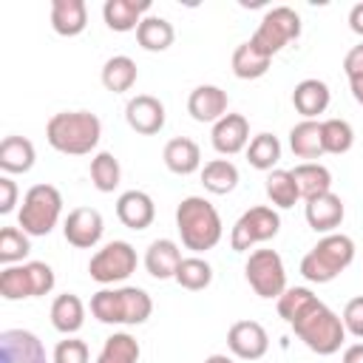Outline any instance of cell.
Listing matches in <instances>:
<instances>
[{
  "label": "cell",
  "instance_id": "6da1fadb",
  "mask_svg": "<svg viewBox=\"0 0 363 363\" xmlns=\"http://www.w3.org/2000/svg\"><path fill=\"white\" fill-rule=\"evenodd\" d=\"M45 139L62 156H88L102 139V122L94 111H60L45 122Z\"/></svg>",
  "mask_w": 363,
  "mask_h": 363
},
{
  "label": "cell",
  "instance_id": "7a4b0ae2",
  "mask_svg": "<svg viewBox=\"0 0 363 363\" xmlns=\"http://www.w3.org/2000/svg\"><path fill=\"white\" fill-rule=\"evenodd\" d=\"M176 230L182 235L184 250H193L196 255L213 250L224 235L221 216H218L216 204H210L204 196H187V199L179 201Z\"/></svg>",
  "mask_w": 363,
  "mask_h": 363
},
{
  "label": "cell",
  "instance_id": "3957f363",
  "mask_svg": "<svg viewBox=\"0 0 363 363\" xmlns=\"http://www.w3.org/2000/svg\"><path fill=\"white\" fill-rule=\"evenodd\" d=\"M91 315L108 326H139L153 315V298L142 286L99 289L91 295Z\"/></svg>",
  "mask_w": 363,
  "mask_h": 363
},
{
  "label": "cell",
  "instance_id": "277c9868",
  "mask_svg": "<svg viewBox=\"0 0 363 363\" xmlns=\"http://www.w3.org/2000/svg\"><path fill=\"white\" fill-rule=\"evenodd\" d=\"M289 326H292L295 337H298L309 352H315V354H320V357L335 354V352L343 346V340H346V329H343L340 315L332 312L320 298H318L309 309H303Z\"/></svg>",
  "mask_w": 363,
  "mask_h": 363
},
{
  "label": "cell",
  "instance_id": "5b68a950",
  "mask_svg": "<svg viewBox=\"0 0 363 363\" xmlns=\"http://www.w3.org/2000/svg\"><path fill=\"white\" fill-rule=\"evenodd\" d=\"M352 261H354V241L343 233H329L301 258V275L309 284H329Z\"/></svg>",
  "mask_w": 363,
  "mask_h": 363
},
{
  "label": "cell",
  "instance_id": "8992f818",
  "mask_svg": "<svg viewBox=\"0 0 363 363\" xmlns=\"http://www.w3.org/2000/svg\"><path fill=\"white\" fill-rule=\"evenodd\" d=\"M62 216V193L54 184H34L26 190L23 204L17 210V227L26 235H48Z\"/></svg>",
  "mask_w": 363,
  "mask_h": 363
},
{
  "label": "cell",
  "instance_id": "52a82bcc",
  "mask_svg": "<svg viewBox=\"0 0 363 363\" xmlns=\"http://www.w3.org/2000/svg\"><path fill=\"white\" fill-rule=\"evenodd\" d=\"M57 278L45 261H26L11 264L0 272V298L3 301H23V298H43L54 289Z\"/></svg>",
  "mask_w": 363,
  "mask_h": 363
},
{
  "label": "cell",
  "instance_id": "ba28073f",
  "mask_svg": "<svg viewBox=\"0 0 363 363\" xmlns=\"http://www.w3.org/2000/svg\"><path fill=\"white\" fill-rule=\"evenodd\" d=\"M298 37H301V17H298V11L289 9V6H275V9H269L261 17V23H258L255 34L250 37V43L261 54H267L272 60L281 48H286Z\"/></svg>",
  "mask_w": 363,
  "mask_h": 363
},
{
  "label": "cell",
  "instance_id": "9c48e42d",
  "mask_svg": "<svg viewBox=\"0 0 363 363\" xmlns=\"http://www.w3.org/2000/svg\"><path fill=\"white\" fill-rule=\"evenodd\" d=\"M244 278L252 286V292L264 301H278L286 289V269L284 258L275 250H252L244 264Z\"/></svg>",
  "mask_w": 363,
  "mask_h": 363
},
{
  "label": "cell",
  "instance_id": "30bf717a",
  "mask_svg": "<svg viewBox=\"0 0 363 363\" xmlns=\"http://www.w3.org/2000/svg\"><path fill=\"white\" fill-rule=\"evenodd\" d=\"M281 230V216L267 207V204H255L250 210H244L238 216V221L230 230V247L235 252H247L255 244H264L269 238H275Z\"/></svg>",
  "mask_w": 363,
  "mask_h": 363
},
{
  "label": "cell",
  "instance_id": "8fae6325",
  "mask_svg": "<svg viewBox=\"0 0 363 363\" xmlns=\"http://www.w3.org/2000/svg\"><path fill=\"white\" fill-rule=\"evenodd\" d=\"M136 250L128 241H108L102 250H96L88 261V275L96 284H122L136 272Z\"/></svg>",
  "mask_w": 363,
  "mask_h": 363
},
{
  "label": "cell",
  "instance_id": "7c38bea8",
  "mask_svg": "<svg viewBox=\"0 0 363 363\" xmlns=\"http://www.w3.org/2000/svg\"><path fill=\"white\" fill-rule=\"evenodd\" d=\"M102 233H105V221L96 207H74L62 221V235L77 250L96 247L102 241Z\"/></svg>",
  "mask_w": 363,
  "mask_h": 363
},
{
  "label": "cell",
  "instance_id": "4fadbf2b",
  "mask_svg": "<svg viewBox=\"0 0 363 363\" xmlns=\"http://www.w3.org/2000/svg\"><path fill=\"white\" fill-rule=\"evenodd\" d=\"M227 349L238 360H261L269 349V335L258 320H235L227 329Z\"/></svg>",
  "mask_w": 363,
  "mask_h": 363
},
{
  "label": "cell",
  "instance_id": "5bb4252c",
  "mask_svg": "<svg viewBox=\"0 0 363 363\" xmlns=\"http://www.w3.org/2000/svg\"><path fill=\"white\" fill-rule=\"evenodd\" d=\"M0 363H48L43 340L28 329L0 332Z\"/></svg>",
  "mask_w": 363,
  "mask_h": 363
},
{
  "label": "cell",
  "instance_id": "9a60e30c",
  "mask_svg": "<svg viewBox=\"0 0 363 363\" xmlns=\"http://www.w3.org/2000/svg\"><path fill=\"white\" fill-rule=\"evenodd\" d=\"M210 142L216 147V153L221 156H235L241 150H247L250 145V122L244 113H224L213 130H210Z\"/></svg>",
  "mask_w": 363,
  "mask_h": 363
},
{
  "label": "cell",
  "instance_id": "2e32d148",
  "mask_svg": "<svg viewBox=\"0 0 363 363\" xmlns=\"http://www.w3.org/2000/svg\"><path fill=\"white\" fill-rule=\"evenodd\" d=\"M125 122L142 136H153L164 128V105L150 94H136L125 105Z\"/></svg>",
  "mask_w": 363,
  "mask_h": 363
},
{
  "label": "cell",
  "instance_id": "e0dca14e",
  "mask_svg": "<svg viewBox=\"0 0 363 363\" xmlns=\"http://www.w3.org/2000/svg\"><path fill=\"white\" fill-rule=\"evenodd\" d=\"M303 216H306V224L315 230V233H335L340 224H343V216H346V207H343V199L337 193H320L315 199H309L303 204Z\"/></svg>",
  "mask_w": 363,
  "mask_h": 363
},
{
  "label": "cell",
  "instance_id": "ac0fdd59",
  "mask_svg": "<svg viewBox=\"0 0 363 363\" xmlns=\"http://www.w3.org/2000/svg\"><path fill=\"white\" fill-rule=\"evenodd\" d=\"M116 218L128 230H147L156 218V204L145 190H125L116 199Z\"/></svg>",
  "mask_w": 363,
  "mask_h": 363
},
{
  "label": "cell",
  "instance_id": "d6986e66",
  "mask_svg": "<svg viewBox=\"0 0 363 363\" xmlns=\"http://www.w3.org/2000/svg\"><path fill=\"white\" fill-rule=\"evenodd\" d=\"M230 99H227V91L218 88V85H199L190 91L187 96V113L196 119V122H218L227 111Z\"/></svg>",
  "mask_w": 363,
  "mask_h": 363
},
{
  "label": "cell",
  "instance_id": "ffe728a7",
  "mask_svg": "<svg viewBox=\"0 0 363 363\" xmlns=\"http://www.w3.org/2000/svg\"><path fill=\"white\" fill-rule=\"evenodd\" d=\"M150 0H105L102 6V20L111 31H136L139 23L147 17Z\"/></svg>",
  "mask_w": 363,
  "mask_h": 363
},
{
  "label": "cell",
  "instance_id": "44dd1931",
  "mask_svg": "<svg viewBox=\"0 0 363 363\" xmlns=\"http://www.w3.org/2000/svg\"><path fill=\"white\" fill-rule=\"evenodd\" d=\"M182 264V250L173 238H156L150 241L147 252H145V269L150 278L156 281H167L176 278V269Z\"/></svg>",
  "mask_w": 363,
  "mask_h": 363
},
{
  "label": "cell",
  "instance_id": "7402d4cb",
  "mask_svg": "<svg viewBox=\"0 0 363 363\" xmlns=\"http://www.w3.org/2000/svg\"><path fill=\"white\" fill-rule=\"evenodd\" d=\"M329 99H332L329 85H326L323 79H315V77L301 79V82L295 85V91H292V105H295V111H298L303 119L320 116V113L329 108Z\"/></svg>",
  "mask_w": 363,
  "mask_h": 363
},
{
  "label": "cell",
  "instance_id": "603a6c76",
  "mask_svg": "<svg viewBox=\"0 0 363 363\" xmlns=\"http://www.w3.org/2000/svg\"><path fill=\"white\" fill-rule=\"evenodd\" d=\"M37 162V150L31 145V139L26 136H6L0 142V170L3 176H17V173H28Z\"/></svg>",
  "mask_w": 363,
  "mask_h": 363
},
{
  "label": "cell",
  "instance_id": "cb8c5ba5",
  "mask_svg": "<svg viewBox=\"0 0 363 363\" xmlns=\"http://www.w3.org/2000/svg\"><path fill=\"white\" fill-rule=\"evenodd\" d=\"M162 159H164V167L176 176H190L201 167V150H199V142H193L190 136H176L164 145L162 150Z\"/></svg>",
  "mask_w": 363,
  "mask_h": 363
},
{
  "label": "cell",
  "instance_id": "d4e9b609",
  "mask_svg": "<svg viewBox=\"0 0 363 363\" xmlns=\"http://www.w3.org/2000/svg\"><path fill=\"white\" fill-rule=\"evenodd\" d=\"M88 26L85 0H51V28L60 37H77Z\"/></svg>",
  "mask_w": 363,
  "mask_h": 363
},
{
  "label": "cell",
  "instance_id": "484cf974",
  "mask_svg": "<svg viewBox=\"0 0 363 363\" xmlns=\"http://www.w3.org/2000/svg\"><path fill=\"white\" fill-rule=\"evenodd\" d=\"M48 315H51V326L68 337V335H77L82 329V323H85V303H82L79 295L62 292V295L54 298Z\"/></svg>",
  "mask_w": 363,
  "mask_h": 363
},
{
  "label": "cell",
  "instance_id": "4316f807",
  "mask_svg": "<svg viewBox=\"0 0 363 363\" xmlns=\"http://www.w3.org/2000/svg\"><path fill=\"white\" fill-rule=\"evenodd\" d=\"M289 147L298 159H306V162H315L320 159L326 150H323V133H320V122L318 119H301L298 125H292L289 130Z\"/></svg>",
  "mask_w": 363,
  "mask_h": 363
},
{
  "label": "cell",
  "instance_id": "83f0119b",
  "mask_svg": "<svg viewBox=\"0 0 363 363\" xmlns=\"http://www.w3.org/2000/svg\"><path fill=\"white\" fill-rule=\"evenodd\" d=\"M176 40V28L170 20L159 17V14H147L139 28H136V43L145 48V51H167Z\"/></svg>",
  "mask_w": 363,
  "mask_h": 363
},
{
  "label": "cell",
  "instance_id": "f1b7e54d",
  "mask_svg": "<svg viewBox=\"0 0 363 363\" xmlns=\"http://www.w3.org/2000/svg\"><path fill=\"white\" fill-rule=\"evenodd\" d=\"M292 176H295V184H298V193H301L303 201L332 190V173L320 162H301L292 170Z\"/></svg>",
  "mask_w": 363,
  "mask_h": 363
},
{
  "label": "cell",
  "instance_id": "f546056e",
  "mask_svg": "<svg viewBox=\"0 0 363 363\" xmlns=\"http://www.w3.org/2000/svg\"><path fill=\"white\" fill-rule=\"evenodd\" d=\"M99 77H102L105 91H111V94H125V91H130V88L136 85L139 71H136V62H133L130 57L116 54V57L105 60V65H102V74H99Z\"/></svg>",
  "mask_w": 363,
  "mask_h": 363
},
{
  "label": "cell",
  "instance_id": "4dcf8cb0",
  "mask_svg": "<svg viewBox=\"0 0 363 363\" xmlns=\"http://www.w3.org/2000/svg\"><path fill=\"white\" fill-rule=\"evenodd\" d=\"M201 184L213 196H227L238 187V167L230 159H210L201 167Z\"/></svg>",
  "mask_w": 363,
  "mask_h": 363
},
{
  "label": "cell",
  "instance_id": "1f68e13d",
  "mask_svg": "<svg viewBox=\"0 0 363 363\" xmlns=\"http://www.w3.org/2000/svg\"><path fill=\"white\" fill-rule=\"evenodd\" d=\"M269 62H272V60H269L267 54H261L250 40L241 43V45H235L233 60H230L233 74H235L238 79H258V77H264V74L269 71Z\"/></svg>",
  "mask_w": 363,
  "mask_h": 363
},
{
  "label": "cell",
  "instance_id": "d6a6232c",
  "mask_svg": "<svg viewBox=\"0 0 363 363\" xmlns=\"http://www.w3.org/2000/svg\"><path fill=\"white\" fill-rule=\"evenodd\" d=\"M264 190H267V199L272 201V207H281V210L295 207V201L301 199L292 170H281V167H275V170L267 173Z\"/></svg>",
  "mask_w": 363,
  "mask_h": 363
},
{
  "label": "cell",
  "instance_id": "836d02e7",
  "mask_svg": "<svg viewBox=\"0 0 363 363\" xmlns=\"http://www.w3.org/2000/svg\"><path fill=\"white\" fill-rule=\"evenodd\" d=\"M139 340L128 332H113L111 337H105L99 354H96V363H139Z\"/></svg>",
  "mask_w": 363,
  "mask_h": 363
},
{
  "label": "cell",
  "instance_id": "e575fe53",
  "mask_svg": "<svg viewBox=\"0 0 363 363\" xmlns=\"http://www.w3.org/2000/svg\"><path fill=\"white\" fill-rule=\"evenodd\" d=\"M182 289L187 292H201L213 284V267L199 258V255H190V258H182L179 269H176V278H173Z\"/></svg>",
  "mask_w": 363,
  "mask_h": 363
},
{
  "label": "cell",
  "instance_id": "d590c367",
  "mask_svg": "<svg viewBox=\"0 0 363 363\" xmlns=\"http://www.w3.org/2000/svg\"><path fill=\"white\" fill-rule=\"evenodd\" d=\"M278 159H281V142H278V136L258 133V136L250 139V145H247V162L255 170H267L269 173V170H275Z\"/></svg>",
  "mask_w": 363,
  "mask_h": 363
},
{
  "label": "cell",
  "instance_id": "8d00e7d4",
  "mask_svg": "<svg viewBox=\"0 0 363 363\" xmlns=\"http://www.w3.org/2000/svg\"><path fill=\"white\" fill-rule=\"evenodd\" d=\"M119 179H122L119 159L111 150H99L91 159V182H94V187L99 193H113L119 187Z\"/></svg>",
  "mask_w": 363,
  "mask_h": 363
},
{
  "label": "cell",
  "instance_id": "74e56055",
  "mask_svg": "<svg viewBox=\"0 0 363 363\" xmlns=\"http://www.w3.org/2000/svg\"><path fill=\"white\" fill-rule=\"evenodd\" d=\"M320 133H323V150L332 153V156H343L354 145V128L346 119H337V116L323 119L320 122Z\"/></svg>",
  "mask_w": 363,
  "mask_h": 363
},
{
  "label": "cell",
  "instance_id": "f35d334b",
  "mask_svg": "<svg viewBox=\"0 0 363 363\" xmlns=\"http://www.w3.org/2000/svg\"><path fill=\"white\" fill-rule=\"evenodd\" d=\"M31 235H26L20 227H3L0 230V264H23V258L31 252Z\"/></svg>",
  "mask_w": 363,
  "mask_h": 363
},
{
  "label": "cell",
  "instance_id": "ab89813d",
  "mask_svg": "<svg viewBox=\"0 0 363 363\" xmlns=\"http://www.w3.org/2000/svg\"><path fill=\"white\" fill-rule=\"evenodd\" d=\"M315 301H318V295H315L309 286H286L284 295L278 298V315H281L286 323H292V320H295L303 309H309Z\"/></svg>",
  "mask_w": 363,
  "mask_h": 363
},
{
  "label": "cell",
  "instance_id": "60d3db41",
  "mask_svg": "<svg viewBox=\"0 0 363 363\" xmlns=\"http://www.w3.org/2000/svg\"><path fill=\"white\" fill-rule=\"evenodd\" d=\"M88 343L68 335L65 340H60L54 346V354H51V363H88Z\"/></svg>",
  "mask_w": 363,
  "mask_h": 363
},
{
  "label": "cell",
  "instance_id": "b9f144b4",
  "mask_svg": "<svg viewBox=\"0 0 363 363\" xmlns=\"http://www.w3.org/2000/svg\"><path fill=\"white\" fill-rule=\"evenodd\" d=\"M340 320H343V329H346V335H352V337L363 340V295L352 298V301L343 306V315H340Z\"/></svg>",
  "mask_w": 363,
  "mask_h": 363
},
{
  "label": "cell",
  "instance_id": "7bdbcfd3",
  "mask_svg": "<svg viewBox=\"0 0 363 363\" xmlns=\"http://www.w3.org/2000/svg\"><path fill=\"white\" fill-rule=\"evenodd\" d=\"M17 196H20V190H17L14 179L11 176H0V213L3 216H9L17 207Z\"/></svg>",
  "mask_w": 363,
  "mask_h": 363
},
{
  "label": "cell",
  "instance_id": "ee69618b",
  "mask_svg": "<svg viewBox=\"0 0 363 363\" xmlns=\"http://www.w3.org/2000/svg\"><path fill=\"white\" fill-rule=\"evenodd\" d=\"M343 71H346L349 82L363 79V43L354 45V48H349V54L343 57Z\"/></svg>",
  "mask_w": 363,
  "mask_h": 363
},
{
  "label": "cell",
  "instance_id": "f6af8a7d",
  "mask_svg": "<svg viewBox=\"0 0 363 363\" xmlns=\"http://www.w3.org/2000/svg\"><path fill=\"white\" fill-rule=\"evenodd\" d=\"M349 28L357 37H363V3H354L352 6V11H349Z\"/></svg>",
  "mask_w": 363,
  "mask_h": 363
},
{
  "label": "cell",
  "instance_id": "bcb514c9",
  "mask_svg": "<svg viewBox=\"0 0 363 363\" xmlns=\"http://www.w3.org/2000/svg\"><path fill=\"white\" fill-rule=\"evenodd\" d=\"M340 363H363V343H352V346H346Z\"/></svg>",
  "mask_w": 363,
  "mask_h": 363
},
{
  "label": "cell",
  "instance_id": "7dc6e473",
  "mask_svg": "<svg viewBox=\"0 0 363 363\" xmlns=\"http://www.w3.org/2000/svg\"><path fill=\"white\" fill-rule=\"evenodd\" d=\"M349 88H352V96H354V102L363 108V79H357V82H349Z\"/></svg>",
  "mask_w": 363,
  "mask_h": 363
},
{
  "label": "cell",
  "instance_id": "c3c4849f",
  "mask_svg": "<svg viewBox=\"0 0 363 363\" xmlns=\"http://www.w3.org/2000/svg\"><path fill=\"white\" fill-rule=\"evenodd\" d=\"M204 363H235L230 354H210V357H204Z\"/></svg>",
  "mask_w": 363,
  "mask_h": 363
}]
</instances>
